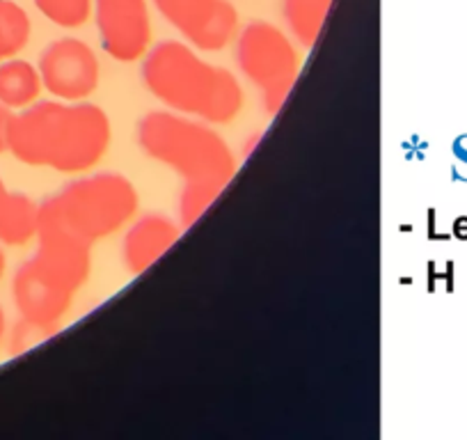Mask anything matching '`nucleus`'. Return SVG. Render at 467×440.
<instances>
[{
	"label": "nucleus",
	"instance_id": "20e7f679",
	"mask_svg": "<svg viewBox=\"0 0 467 440\" xmlns=\"http://www.w3.org/2000/svg\"><path fill=\"white\" fill-rule=\"evenodd\" d=\"M142 83L161 103L211 124L232 122L244 108V89L229 69L202 60L182 42H161L142 62Z\"/></svg>",
	"mask_w": 467,
	"mask_h": 440
},
{
	"label": "nucleus",
	"instance_id": "6e6552de",
	"mask_svg": "<svg viewBox=\"0 0 467 440\" xmlns=\"http://www.w3.org/2000/svg\"><path fill=\"white\" fill-rule=\"evenodd\" d=\"M37 69L42 85L53 97L83 101L97 89L101 67L88 44L74 37H62L44 48Z\"/></svg>",
	"mask_w": 467,
	"mask_h": 440
},
{
	"label": "nucleus",
	"instance_id": "1a4fd4ad",
	"mask_svg": "<svg viewBox=\"0 0 467 440\" xmlns=\"http://www.w3.org/2000/svg\"><path fill=\"white\" fill-rule=\"evenodd\" d=\"M99 37L108 56L133 62L147 53L151 21L147 0H94Z\"/></svg>",
	"mask_w": 467,
	"mask_h": 440
},
{
	"label": "nucleus",
	"instance_id": "f8f14e48",
	"mask_svg": "<svg viewBox=\"0 0 467 440\" xmlns=\"http://www.w3.org/2000/svg\"><path fill=\"white\" fill-rule=\"evenodd\" d=\"M42 76L26 60L0 62V103L7 108H28L42 92Z\"/></svg>",
	"mask_w": 467,
	"mask_h": 440
},
{
	"label": "nucleus",
	"instance_id": "39448f33",
	"mask_svg": "<svg viewBox=\"0 0 467 440\" xmlns=\"http://www.w3.org/2000/svg\"><path fill=\"white\" fill-rule=\"evenodd\" d=\"M138 209V191L124 174L101 173L83 177L39 204L47 218L80 239L94 241L122 230Z\"/></svg>",
	"mask_w": 467,
	"mask_h": 440
},
{
	"label": "nucleus",
	"instance_id": "f257e3e1",
	"mask_svg": "<svg viewBox=\"0 0 467 440\" xmlns=\"http://www.w3.org/2000/svg\"><path fill=\"white\" fill-rule=\"evenodd\" d=\"M138 145L183 179L179 193L183 227L202 218L236 173L232 150L213 129L170 110H151L138 122Z\"/></svg>",
	"mask_w": 467,
	"mask_h": 440
},
{
	"label": "nucleus",
	"instance_id": "7ed1b4c3",
	"mask_svg": "<svg viewBox=\"0 0 467 440\" xmlns=\"http://www.w3.org/2000/svg\"><path fill=\"white\" fill-rule=\"evenodd\" d=\"M37 241V255L19 267L12 294L21 319L53 335L74 294L88 282L92 244L47 218H39Z\"/></svg>",
	"mask_w": 467,
	"mask_h": 440
},
{
	"label": "nucleus",
	"instance_id": "0eeeda50",
	"mask_svg": "<svg viewBox=\"0 0 467 440\" xmlns=\"http://www.w3.org/2000/svg\"><path fill=\"white\" fill-rule=\"evenodd\" d=\"M156 10L192 47L220 51L232 42L239 15L227 0H154Z\"/></svg>",
	"mask_w": 467,
	"mask_h": 440
},
{
	"label": "nucleus",
	"instance_id": "dca6fc26",
	"mask_svg": "<svg viewBox=\"0 0 467 440\" xmlns=\"http://www.w3.org/2000/svg\"><path fill=\"white\" fill-rule=\"evenodd\" d=\"M10 122L12 113L10 108L0 103V152L7 150V136H10Z\"/></svg>",
	"mask_w": 467,
	"mask_h": 440
},
{
	"label": "nucleus",
	"instance_id": "f03ea898",
	"mask_svg": "<svg viewBox=\"0 0 467 440\" xmlns=\"http://www.w3.org/2000/svg\"><path fill=\"white\" fill-rule=\"evenodd\" d=\"M110 120L94 103L42 101L12 115L7 150L26 165L85 173L106 156Z\"/></svg>",
	"mask_w": 467,
	"mask_h": 440
},
{
	"label": "nucleus",
	"instance_id": "6ab92c4d",
	"mask_svg": "<svg viewBox=\"0 0 467 440\" xmlns=\"http://www.w3.org/2000/svg\"><path fill=\"white\" fill-rule=\"evenodd\" d=\"M3 273H5V255L0 250V278H3Z\"/></svg>",
	"mask_w": 467,
	"mask_h": 440
},
{
	"label": "nucleus",
	"instance_id": "423d86ee",
	"mask_svg": "<svg viewBox=\"0 0 467 440\" xmlns=\"http://www.w3.org/2000/svg\"><path fill=\"white\" fill-rule=\"evenodd\" d=\"M241 71L262 92L266 113L275 115L298 79L300 60L294 44L280 28L266 21H254L241 33L236 47Z\"/></svg>",
	"mask_w": 467,
	"mask_h": 440
},
{
	"label": "nucleus",
	"instance_id": "4468645a",
	"mask_svg": "<svg viewBox=\"0 0 467 440\" xmlns=\"http://www.w3.org/2000/svg\"><path fill=\"white\" fill-rule=\"evenodd\" d=\"M30 39V19L12 0H0V62L24 51Z\"/></svg>",
	"mask_w": 467,
	"mask_h": 440
},
{
	"label": "nucleus",
	"instance_id": "ddd939ff",
	"mask_svg": "<svg viewBox=\"0 0 467 440\" xmlns=\"http://www.w3.org/2000/svg\"><path fill=\"white\" fill-rule=\"evenodd\" d=\"M332 0H285L282 15L300 47L312 48L326 24Z\"/></svg>",
	"mask_w": 467,
	"mask_h": 440
},
{
	"label": "nucleus",
	"instance_id": "9d476101",
	"mask_svg": "<svg viewBox=\"0 0 467 440\" xmlns=\"http://www.w3.org/2000/svg\"><path fill=\"white\" fill-rule=\"evenodd\" d=\"M179 239V225L159 214L142 215L136 225L127 232L122 241V262L133 276L151 267L156 259L163 257L174 241Z\"/></svg>",
	"mask_w": 467,
	"mask_h": 440
},
{
	"label": "nucleus",
	"instance_id": "9b49d317",
	"mask_svg": "<svg viewBox=\"0 0 467 440\" xmlns=\"http://www.w3.org/2000/svg\"><path fill=\"white\" fill-rule=\"evenodd\" d=\"M39 206L24 193H5L0 200V244L26 246L37 236Z\"/></svg>",
	"mask_w": 467,
	"mask_h": 440
},
{
	"label": "nucleus",
	"instance_id": "aec40b11",
	"mask_svg": "<svg viewBox=\"0 0 467 440\" xmlns=\"http://www.w3.org/2000/svg\"><path fill=\"white\" fill-rule=\"evenodd\" d=\"M5 183H3V179H0V200H3V195H5Z\"/></svg>",
	"mask_w": 467,
	"mask_h": 440
},
{
	"label": "nucleus",
	"instance_id": "f3484780",
	"mask_svg": "<svg viewBox=\"0 0 467 440\" xmlns=\"http://www.w3.org/2000/svg\"><path fill=\"white\" fill-rule=\"evenodd\" d=\"M3 335H5V312L0 308V342H3Z\"/></svg>",
	"mask_w": 467,
	"mask_h": 440
},
{
	"label": "nucleus",
	"instance_id": "2eb2a0df",
	"mask_svg": "<svg viewBox=\"0 0 467 440\" xmlns=\"http://www.w3.org/2000/svg\"><path fill=\"white\" fill-rule=\"evenodd\" d=\"M37 10L62 28H78L89 19L94 0H35Z\"/></svg>",
	"mask_w": 467,
	"mask_h": 440
},
{
	"label": "nucleus",
	"instance_id": "a211bd4d",
	"mask_svg": "<svg viewBox=\"0 0 467 440\" xmlns=\"http://www.w3.org/2000/svg\"><path fill=\"white\" fill-rule=\"evenodd\" d=\"M259 138H262V136H254L253 141H248V145H245V154H250V150H254V145L259 142Z\"/></svg>",
	"mask_w": 467,
	"mask_h": 440
}]
</instances>
